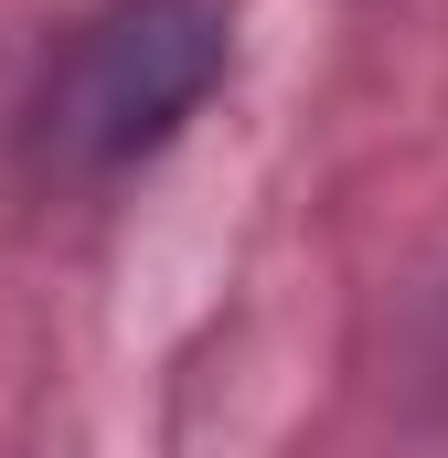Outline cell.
<instances>
[{"label":"cell","instance_id":"cell-1","mask_svg":"<svg viewBox=\"0 0 448 458\" xmlns=\"http://www.w3.org/2000/svg\"><path fill=\"white\" fill-rule=\"evenodd\" d=\"M224 75V0H108L75 21L32 86V160L65 182L160 149Z\"/></svg>","mask_w":448,"mask_h":458}]
</instances>
